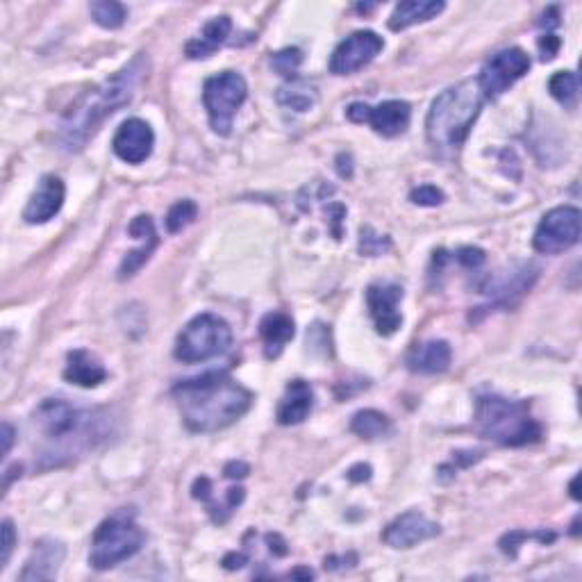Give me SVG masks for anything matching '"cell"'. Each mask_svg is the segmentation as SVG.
<instances>
[{
    "label": "cell",
    "instance_id": "obj_18",
    "mask_svg": "<svg viewBox=\"0 0 582 582\" xmlns=\"http://www.w3.org/2000/svg\"><path fill=\"white\" fill-rule=\"evenodd\" d=\"M66 548L57 539H41L32 548V555L28 557L26 569L21 571L23 582H39V580H53L57 578V571H60L64 562Z\"/></svg>",
    "mask_w": 582,
    "mask_h": 582
},
{
    "label": "cell",
    "instance_id": "obj_22",
    "mask_svg": "<svg viewBox=\"0 0 582 582\" xmlns=\"http://www.w3.org/2000/svg\"><path fill=\"white\" fill-rule=\"evenodd\" d=\"M453 351L444 339H432V342H423L412 348V353L407 355V367L414 373H444L451 367Z\"/></svg>",
    "mask_w": 582,
    "mask_h": 582
},
{
    "label": "cell",
    "instance_id": "obj_32",
    "mask_svg": "<svg viewBox=\"0 0 582 582\" xmlns=\"http://www.w3.org/2000/svg\"><path fill=\"white\" fill-rule=\"evenodd\" d=\"M389 248H392V241H389V237L378 235V232L369 226L362 228V232H360V253L362 255L378 257L385 251H389Z\"/></svg>",
    "mask_w": 582,
    "mask_h": 582
},
{
    "label": "cell",
    "instance_id": "obj_23",
    "mask_svg": "<svg viewBox=\"0 0 582 582\" xmlns=\"http://www.w3.org/2000/svg\"><path fill=\"white\" fill-rule=\"evenodd\" d=\"M296 326L294 319L285 312H269L260 323V337L264 342V355L269 360H276L280 353L285 351V346L294 339Z\"/></svg>",
    "mask_w": 582,
    "mask_h": 582
},
{
    "label": "cell",
    "instance_id": "obj_20",
    "mask_svg": "<svg viewBox=\"0 0 582 582\" xmlns=\"http://www.w3.org/2000/svg\"><path fill=\"white\" fill-rule=\"evenodd\" d=\"M314 407V392L312 387L307 385L305 380H291L287 389H285V396L280 398V405H278V423L282 426H296V423H303L307 417H310Z\"/></svg>",
    "mask_w": 582,
    "mask_h": 582
},
{
    "label": "cell",
    "instance_id": "obj_16",
    "mask_svg": "<svg viewBox=\"0 0 582 582\" xmlns=\"http://www.w3.org/2000/svg\"><path fill=\"white\" fill-rule=\"evenodd\" d=\"M155 146V132L141 119H128L121 123V128L116 130L112 148L119 160L128 164H141L146 162L153 153Z\"/></svg>",
    "mask_w": 582,
    "mask_h": 582
},
{
    "label": "cell",
    "instance_id": "obj_21",
    "mask_svg": "<svg viewBox=\"0 0 582 582\" xmlns=\"http://www.w3.org/2000/svg\"><path fill=\"white\" fill-rule=\"evenodd\" d=\"M64 378L69 380L71 385L91 389L107 380V371L96 355H91L85 348H76V351L66 355Z\"/></svg>",
    "mask_w": 582,
    "mask_h": 582
},
{
    "label": "cell",
    "instance_id": "obj_33",
    "mask_svg": "<svg viewBox=\"0 0 582 582\" xmlns=\"http://www.w3.org/2000/svg\"><path fill=\"white\" fill-rule=\"evenodd\" d=\"M526 539H539V542L548 544V542H553L555 535L553 532H521V530L510 532V535H505L501 539V551L514 557L517 555V548L521 546V542H526Z\"/></svg>",
    "mask_w": 582,
    "mask_h": 582
},
{
    "label": "cell",
    "instance_id": "obj_12",
    "mask_svg": "<svg viewBox=\"0 0 582 582\" xmlns=\"http://www.w3.org/2000/svg\"><path fill=\"white\" fill-rule=\"evenodd\" d=\"M382 48H385V41L373 30L353 32L332 53L330 73H335V76H351V73L364 69V66L376 60Z\"/></svg>",
    "mask_w": 582,
    "mask_h": 582
},
{
    "label": "cell",
    "instance_id": "obj_29",
    "mask_svg": "<svg viewBox=\"0 0 582 582\" xmlns=\"http://www.w3.org/2000/svg\"><path fill=\"white\" fill-rule=\"evenodd\" d=\"M89 12L94 16V21L105 30L121 28L128 19V10L121 3L114 0H98V3L89 5Z\"/></svg>",
    "mask_w": 582,
    "mask_h": 582
},
{
    "label": "cell",
    "instance_id": "obj_42",
    "mask_svg": "<svg viewBox=\"0 0 582 582\" xmlns=\"http://www.w3.org/2000/svg\"><path fill=\"white\" fill-rule=\"evenodd\" d=\"M3 455H7L10 453V448H12V444H14V428L10 426V423H3Z\"/></svg>",
    "mask_w": 582,
    "mask_h": 582
},
{
    "label": "cell",
    "instance_id": "obj_39",
    "mask_svg": "<svg viewBox=\"0 0 582 582\" xmlns=\"http://www.w3.org/2000/svg\"><path fill=\"white\" fill-rule=\"evenodd\" d=\"M248 562V557L244 553H228L223 557V567L226 569H241Z\"/></svg>",
    "mask_w": 582,
    "mask_h": 582
},
{
    "label": "cell",
    "instance_id": "obj_35",
    "mask_svg": "<svg viewBox=\"0 0 582 582\" xmlns=\"http://www.w3.org/2000/svg\"><path fill=\"white\" fill-rule=\"evenodd\" d=\"M455 257H457V262H460L462 266H467V269H478V266H482L487 260L485 251H480V248H473V246L460 248V251L455 253Z\"/></svg>",
    "mask_w": 582,
    "mask_h": 582
},
{
    "label": "cell",
    "instance_id": "obj_6",
    "mask_svg": "<svg viewBox=\"0 0 582 582\" xmlns=\"http://www.w3.org/2000/svg\"><path fill=\"white\" fill-rule=\"evenodd\" d=\"M146 542L144 530L135 523V512L121 510L105 519L96 528L94 539H91L89 564L96 571L114 569L116 564L130 560L132 555L141 551Z\"/></svg>",
    "mask_w": 582,
    "mask_h": 582
},
{
    "label": "cell",
    "instance_id": "obj_38",
    "mask_svg": "<svg viewBox=\"0 0 582 582\" xmlns=\"http://www.w3.org/2000/svg\"><path fill=\"white\" fill-rule=\"evenodd\" d=\"M223 473H226V478H246L248 473H251V467H248V464H244V462H230V464H226Z\"/></svg>",
    "mask_w": 582,
    "mask_h": 582
},
{
    "label": "cell",
    "instance_id": "obj_9",
    "mask_svg": "<svg viewBox=\"0 0 582 582\" xmlns=\"http://www.w3.org/2000/svg\"><path fill=\"white\" fill-rule=\"evenodd\" d=\"M582 214L578 207L560 205L544 214L532 237V246L542 255H560L580 241Z\"/></svg>",
    "mask_w": 582,
    "mask_h": 582
},
{
    "label": "cell",
    "instance_id": "obj_10",
    "mask_svg": "<svg viewBox=\"0 0 582 582\" xmlns=\"http://www.w3.org/2000/svg\"><path fill=\"white\" fill-rule=\"evenodd\" d=\"M539 278V266L532 262H517L507 269H501L485 278L480 285V291L489 296V301L496 307H512L517 305L523 296L528 294Z\"/></svg>",
    "mask_w": 582,
    "mask_h": 582
},
{
    "label": "cell",
    "instance_id": "obj_2",
    "mask_svg": "<svg viewBox=\"0 0 582 582\" xmlns=\"http://www.w3.org/2000/svg\"><path fill=\"white\" fill-rule=\"evenodd\" d=\"M148 71V57L139 53L137 57L114 73L112 78L103 80L101 85L82 94L69 110L57 130V141L62 151L78 153L87 146V141L101 130L103 123L116 114L121 107L130 105L135 98L141 78Z\"/></svg>",
    "mask_w": 582,
    "mask_h": 582
},
{
    "label": "cell",
    "instance_id": "obj_41",
    "mask_svg": "<svg viewBox=\"0 0 582 582\" xmlns=\"http://www.w3.org/2000/svg\"><path fill=\"white\" fill-rule=\"evenodd\" d=\"M266 542H269L271 546V553L273 555H278V557H282V555H287V544L282 542V537L280 535H266Z\"/></svg>",
    "mask_w": 582,
    "mask_h": 582
},
{
    "label": "cell",
    "instance_id": "obj_17",
    "mask_svg": "<svg viewBox=\"0 0 582 582\" xmlns=\"http://www.w3.org/2000/svg\"><path fill=\"white\" fill-rule=\"evenodd\" d=\"M64 198H66L64 182L57 176H44L37 189L32 191L26 210H23V221L30 223V226L48 223L60 214Z\"/></svg>",
    "mask_w": 582,
    "mask_h": 582
},
{
    "label": "cell",
    "instance_id": "obj_31",
    "mask_svg": "<svg viewBox=\"0 0 582 582\" xmlns=\"http://www.w3.org/2000/svg\"><path fill=\"white\" fill-rule=\"evenodd\" d=\"M301 62H303V53L298 51V48H285V51H280L271 57L273 69H276L280 76L291 78V80H294Z\"/></svg>",
    "mask_w": 582,
    "mask_h": 582
},
{
    "label": "cell",
    "instance_id": "obj_28",
    "mask_svg": "<svg viewBox=\"0 0 582 582\" xmlns=\"http://www.w3.org/2000/svg\"><path fill=\"white\" fill-rule=\"evenodd\" d=\"M548 91H551V96L557 103H562L564 107L573 110L578 103L580 80L573 71H560V73H555L551 82H548Z\"/></svg>",
    "mask_w": 582,
    "mask_h": 582
},
{
    "label": "cell",
    "instance_id": "obj_13",
    "mask_svg": "<svg viewBox=\"0 0 582 582\" xmlns=\"http://www.w3.org/2000/svg\"><path fill=\"white\" fill-rule=\"evenodd\" d=\"M346 116L353 123H369L382 137H398L410 126L412 107L405 101H385L378 107L353 103L348 105Z\"/></svg>",
    "mask_w": 582,
    "mask_h": 582
},
{
    "label": "cell",
    "instance_id": "obj_15",
    "mask_svg": "<svg viewBox=\"0 0 582 582\" xmlns=\"http://www.w3.org/2000/svg\"><path fill=\"white\" fill-rule=\"evenodd\" d=\"M442 528L439 523L430 521L423 512H405L401 517H396L382 532V542L392 548H412L421 542L437 537Z\"/></svg>",
    "mask_w": 582,
    "mask_h": 582
},
{
    "label": "cell",
    "instance_id": "obj_5",
    "mask_svg": "<svg viewBox=\"0 0 582 582\" xmlns=\"http://www.w3.org/2000/svg\"><path fill=\"white\" fill-rule=\"evenodd\" d=\"M476 428L485 439L494 444L519 448L537 444L544 430L530 414L526 401H510V398L485 394L476 403Z\"/></svg>",
    "mask_w": 582,
    "mask_h": 582
},
{
    "label": "cell",
    "instance_id": "obj_19",
    "mask_svg": "<svg viewBox=\"0 0 582 582\" xmlns=\"http://www.w3.org/2000/svg\"><path fill=\"white\" fill-rule=\"evenodd\" d=\"M128 232L135 239H141V246L135 248V251H130L126 257H123V262L119 266V278L126 280L130 276H135V273L141 269L148 262V257L157 248V232H155V223L148 214H139L135 221L130 223Z\"/></svg>",
    "mask_w": 582,
    "mask_h": 582
},
{
    "label": "cell",
    "instance_id": "obj_7",
    "mask_svg": "<svg viewBox=\"0 0 582 582\" xmlns=\"http://www.w3.org/2000/svg\"><path fill=\"white\" fill-rule=\"evenodd\" d=\"M232 346V330L226 321L216 314H198L191 319L176 342V360L185 364H198L207 362L212 357H219L228 353Z\"/></svg>",
    "mask_w": 582,
    "mask_h": 582
},
{
    "label": "cell",
    "instance_id": "obj_8",
    "mask_svg": "<svg viewBox=\"0 0 582 582\" xmlns=\"http://www.w3.org/2000/svg\"><path fill=\"white\" fill-rule=\"evenodd\" d=\"M248 96L246 80L237 71H223L219 76L205 80L203 87V103L207 116H210V126L216 135L228 137L232 130V119L244 105Z\"/></svg>",
    "mask_w": 582,
    "mask_h": 582
},
{
    "label": "cell",
    "instance_id": "obj_26",
    "mask_svg": "<svg viewBox=\"0 0 582 582\" xmlns=\"http://www.w3.org/2000/svg\"><path fill=\"white\" fill-rule=\"evenodd\" d=\"M276 101L282 107H287V110L307 112V110H312L314 105H317L319 91H317V87L310 85V82H307V80L294 78L291 82H287L285 87L278 89Z\"/></svg>",
    "mask_w": 582,
    "mask_h": 582
},
{
    "label": "cell",
    "instance_id": "obj_40",
    "mask_svg": "<svg viewBox=\"0 0 582 582\" xmlns=\"http://www.w3.org/2000/svg\"><path fill=\"white\" fill-rule=\"evenodd\" d=\"M369 478H371L369 464H357V467L348 471V480H353V482H362V480H369Z\"/></svg>",
    "mask_w": 582,
    "mask_h": 582
},
{
    "label": "cell",
    "instance_id": "obj_14",
    "mask_svg": "<svg viewBox=\"0 0 582 582\" xmlns=\"http://www.w3.org/2000/svg\"><path fill=\"white\" fill-rule=\"evenodd\" d=\"M403 301V287L396 282H378L367 289V305L376 330L382 337H392L401 328L403 314L398 305Z\"/></svg>",
    "mask_w": 582,
    "mask_h": 582
},
{
    "label": "cell",
    "instance_id": "obj_37",
    "mask_svg": "<svg viewBox=\"0 0 582 582\" xmlns=\"http://www.w3.org/2000/svg\"><path fill=\"white\" fill-rule=\"evenodd\" d=\"M539 51H542V60H553L557 51H560V39L548 32V35L539 39Z\"/></svg>",
    "mask_w": 582,
    "mask_h": 582
},
{
    "label": "cell",
    "instance_id": "obj_25",
    "mask_svg": "<svg viewBox=\"0 0 582 582\" xmlns=\"http://www.w3.org/2000/svg\"><path fill=\"white\" fill-rule=\"evenodd\" d=\"M444 7L446 5L442 0H407V3H398L392 16H389V28L401 32L417 26V23H426L442 14Z\"/></svg>",
    "mask_w": 582,
    "mask_h": 582
},
{
    "label": "cell",
    "instance_id": "obj_36",
    "mask_svg": "<svg viewBox=\"0 0 582 582\" xmlns=\"http://www.w3.org/2000/svg\"><path fill=\"white\" fill-rule=\"evenodd\" d=\"M16 544V532H14V523L10 519L3 521V555H0V569L7 567L10 562V555L14 551Z\"/></svg>",
    "mask_w": 582,
    "mask_h": 582
},
{
    "label": "cell",
    "instance_id": "obj_43",
    "mask_svg": "<svg viewBox=\"0 0 582 582\" xmlns=\"http://www.w3.org/2000/svg\"><path fill=\"white\" fill-rule=\"evenodd\" d=\"M291 576H294V578H307V580H312V578H314V573H312V571H307V569H298V571L291 573Z\"/></svg>",
    "mask_w": 582,
    "mask_h": 582
},
{
    "label": "cell",
    "instance_id": "obj_30",
    "mask_svg": "<svg viewBox=\"0 0 582 582\" xmlns=\"http://www.w3.org/2000/svg\"><path fill=\"white\" fill-rule=\"evenodd\" d=\"M196 216H198V205L194 201H189V198L178 201L171 207L169 214H166V230H169L171 235H176V232L191 226V223L196 221Z\"/></svg>",
    "mask_w": 582,
    "mask_h": 582
},
{
    "label": "cell",
    "instance_id": "obj_27",
    "mask_svg": "<svg viewBox=\"0 0 582 582\" xmlns=\"http://www.w3.org/2000/svg\"><path fill=\"white\" fill-rule=\"evenodd\" d=\"M351 430L357 437L367 439V442H376V439H385L392 435V421L378 410H360L351 421Z\"/></svg>",
    "mask_w": 582,
    "mask_h": 582
},
{
    "label": "cell",
    "instance_id": "obj_34",
    "mask_svg": "<svg viewBox=\"0 0 582 582\" xmlns=\"http://www.w3.org/2000/svg\"><path fill=\"white\" fill-rule=\"evenodd\" d=\"M444 191L435 185H421L417 189H412L410 201L419 207H437L444 203Z\"/></svg>",
    "mask_w": 582,
    "mask_h": 582
},
{
    "label": "cell",
    "instance_id": "obj_4",
    "mask_svg": "<svg viewBox=\"0 0 582 582\" xmlns=\"http://www.w3.org/2000/svg\"><path fill=\"white\" fill-rule=\"evenodd\" d=\"M487 98L476 80H462L455 87L442 91L432 103L426 119V135L430 146L439 155H455L460 151L476 123Z\"/></svg>",
    "mask_w": 582,
    "mask_h": 582
},
{
    "label": "cell",
    "instance_id": "obj_3",
    "mask_svg": "<svg viewBox=\"0 0 582 582\" xmlns=\"http://www.w3.org/2000/svg\"><path fill=\"white\" fill-rule=\"evenodd\" d=\"M173 398L191 432H219L239 421L253 405V394L226 371L178 382Z\"/></svg>",
    "mask_w": 582,
    "mask_h": 582
},
{
    "label": "cell",
    "instance_id": "obj_11",
    "mask_svg": "<svg viewBox=\"0 0 582 582\" xmlns=\"http://www.w3.org/2000/svg\"><path fill=\"white\" fill-rule=\"evenodd\" d=\"M530 71V57L521 48H505V51L489 57L482 66L478 85L485 98H498L505 94L514 82L521 80Z\"/></svg>",
    "mask_w": 582,
    "mask_h": 582
},
{
    "label": "cell",
    "instance_id": "obj_1",
    "mask_svg": "<svg viewBox=\"0 0 582 582\" xmlns=\"http://www.w3.org/2000/svg\"><path fill=\"white\" fill-rule=\"evenodd\" d=\"M32 426L39 432V457L44 467L71 462L76 455L94 451L110 437V414L78 407L64 398H46L32 414Z\"/></svg>",
    "mask_w": 582,
    "mask_h": 582
},
{
    "label": "cell",
    "instance_id": "obj_24",
    "mask_svg": "<svg viewBox=\"0 0 582 582\" xmlns=\"http://www.w3.org/2000/svg\"><path fill=\"white\" fill-rule=\"evenodd\" d=\"M232 30L230 16H216L210 23H205V28L196 39L187 41L185 55L189 60H205L214 51H219V46L226 44V39Z\"/></svg>",
    "mask_w": 582,
    "mask_h": 582
}]
</instances>
